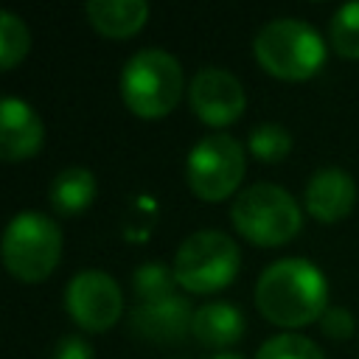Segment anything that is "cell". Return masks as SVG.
<instances>
[{"label":"cell","mask_w":359,"mask_h":359,"mask_svg":"<svg viewBox=\"0 0 359 359\" xmlns=\"http://www.w3.org/2000/svg\"><path fill=\"white\" fill-rule=\"evenodd\" d=\"M255 306L280 328H303L328 311V283L311 261L280 258L261 272Z\"/></svg>","instance_id":"6da1fadb"},{"label":"cell","mask_w":359,"mask_h":359,"mask_svg":"<svg viewBox=\"0 0 359 359\" xmlns=\"http://www.w3.org/2000/svg\"><path fill=\"white\" fill-rule=\"evenodd\" d=\"M185 90L182 65L160 48L137 50L121 73V95L132 115L157 121L174 112Z\"/></svg>","instance_id":"7a4b0ae2"},{"label":"cell","mask_w":359,"mask_h":359,"mask_svg":"<svg viewBox=\"0 0 359 359\" xmlns=\"http://www.w3.org/2000/svg\"><path fill=\"white\" fill-rule=\"evenodd\" d=\"M258 65L280 81H306L320 73L325 62L323 36L297 17L269 20L252 39Z\"/></svg>","instance_id":"3957f363"},{"label":"cell","mask_w":359,"mask_h":359,"mask_svg":"<svg viewBox=\"0 0 359 359\" xmlns=\"http://www.w3.org/2000/svg\"><path fill=\"white\" fill-rule=\"evenodd\" d=\"M230 219L238 236L255 247H280L303 227V213L294 196L269 182L244 188L230 208Z\"/></svg>","instance_id":"277c9868"},{"label":"cell","mask_w":359,"mask_h":359,"mask_svg":"<svg viewBox=\"0 0 359 359\" xmlns=\"http://www.w3.org/2000/svg\"><path fill=\"white\" fill-rule=\"evenodd\" d=\"M238 266H241L238 244L222 230L191 233L180 244L174 264H171L177 283L194 294L222 292L224 286H230L236 280Z\"/></svg>","instance_id":"5b68a950"},{"label":"cell","mask_w":359,"mask_h":359,"mask_svg":"<svg viewBox=\"0 0 359 359\" xmlns=\"http://www.w3.org/2000/svg\"><path fill=\"white\" fill-rule=\"evenodd\" d=\"M62 258V230L36 210L17 213L3 233V264L22 283L45 280Z\"/></svg>","instance_id":"8992f818"},{"label":"cell","mask_w":359,"mask_h":359,"mask_svg":"<svg viewBox=\"0 0 359 359\" xmlns=\"http://www.w3.org/2000/svg\"><path fill=\"white\" fill-rule=\"evenodd\" d=\"M247 171V157L244 146L224 135H205L188 154L185 160V180L188 188L202 199V202H222L227 199L244 180Z\"/></svg>","instance_id":"52a82bcc"},{"label":"cell","mask_w":359,"mask_h":359,"mask_svg":"<svg viewBox=\"0 0 359 359\" xmlns=\"http://www.w3.org/2000/svg\"><path fill=\"white\" fill-rule=\"evenodd\" d=\"M65 309L81 331L101 334L121 320L123 294L104 269H81L65 289Z\"/></svg>","instance_id":"ba28073f"},{"label":"cell","mask_w":359,"mask_h":359,"mask_svg":"<svg viewBox=\"0 0 359 359\" xmlns=\"http://www.w3.org/2000/svg\"><path fill=\"white\" fill-rule=\"evenodd\" d=\"M188 101L194 115L213 126H230L241 118L244 107H247V93L241 87V81L224 70V67H202L188 87Z\"/></svg>","instance_id":"9c48e42d"},{"label":"cell","mask_w":359,"mask_h":359,"mask_svg":"<svg viewBox=\"0 0 359 359\" xmlns=\"http://www.w3.org/2000/svg\"><path fill=\"white\" fill-rule=\"evenodd\" d=\"M194 311L196 309H191V303L180 294L157 303H140L129 314V331L146 342H180L194 325Z\"/></svg>","instance_id":"30bf717a"},{"label":"cell","mask_w":359,"mask_h":359,"mask_svg":"<svg viewBox=\"0 0 359 359\" xmlns=\"http://www.w3.org/2000/svg\"><path fill=\"white\" fill-rule=\"evenodd\" d=\"M45 143V123L22 98H3L0 104V154L6 163L34 157Z\"/></svg>","instance_id":"8fae6325"},{"label":"cell","mask_w":359,"mask_h":359,"mask_svg":"<svg viewBox=\"0 0 359 359\" xmlns=\"http://www.w3.org/2000/svg\"><path fill=\"white\" fill-rule=\"evenodd\" d=\"M306 210L323 224H334L353 210L356 182L342 168H320L309 177L306 185Z\"/></svg>","instance_id":"7c38bea8"},{"label":"cell","mask_w":359,"mask_h":359,"mask_svg":"<svg viewBox=\"0 0 359 359\" xmlns=\"http://www.w3.org/2000/svg\"><path fill=\"white\" fill-rule=\"evenodd\" d=\"M191 334L205 348H230L244 337V314L224 300L205 303L194 311Z\"/></svg>","instance_id":"4fadbf2b"},{"label":"cell","mask_w":359,"mask_h":359,"mask_svg":"<svg viewBox=\"0 0 359 359\" xmlns=\"http://www.w3.org/2000/svg\"><path fill=\"white\" fill-rule=\"evenodd\" d=\"M84 14L101 36L126 39L143 28L149 6L143 0H93L84 6Z\"/></svg>","instance_id":"5bb4252c"},{"label":"cell","mask_w":359,"mask_h":359,"mask_svg":"<svg viewBox=\"0 0 359 359\" xmlns=\"http://www.w3.org/2000/svg\"><path fill=\"white\" fill-rule=\"evenodd\" d=\"M95 199V174L81 168V165H70L62 168L48 188V202L59 216H76L81 210H87Z\"/></svg>","instance_id":"9a60e30c"},{"label":"cell","mask_w":359,"mask_h":359,"mask_svg":"<svg viewBox=\"0 0 359 359\" xmlns=\"http://www.w3.org/2000/svg\"><path fill=\"white\" fill-rule=\"evenodd\" d=\"M174 286H177L174 269L160 261L140 264L132 275V289L140 297V303H157V300L174 297Z\"/></svg>","instance_id":"2e32d148"},{"label":"cell","mask_w":359,"mask_h":359,"mask_svg":"<svg viewBox=\"0 0 359 359\" xmlns=\"http://www.w3.org/2000/svg\"><path fill=\"white\" fill-rule=\"evenodd\" d=\"M247 146L261 163H280L292 151V132L280 123H261L250 132Z\"/></svg>","instance_id":"e0dca14e"},{"label":"cell","mask_w":359,"mask_h":359,"mask_svg":"<svg viewBox=\"0 0 359 359\" xmlns=\"http://www.w3.org/2000/svg\"><path fill=\"white\" fill-rule=\"evenodd\" d=\"M28 48H31V34L25 22L17 14L3 11L0 14V67L3 70L17 67V62L25 59Z\"/></svg>","instance_id":"ac0fdd59"},{"label":"cell","mask_w":359,"mask_h":359,"mask_svg":"<svg viewBox=\"0 0 359 359\" xmlns=\"http://www.w3.org/2000/svg\"><path fill=\"white\" fill-rule=\"evenodd\" d=\"M328 36H331V48L342 59H359V3H348L337 8V14L331 17Z\"/></svg>","instance_id":"d6986e66"},{"label":"cell","mask_w":359,"mask_h":359,"mask_svg":"<svg viewBox=\"0 0 359 359\" xmlns=\"http://www.w3.org/2000/svg\"><path fill=\"white\" fill-rule=\"evenodd\" d=\"M255 359H325L320 345H314V339L300 337V334H275L269 337Z\"/></svg>","instance_id":"ffe728a7"},{"label":"cell","mask_w":359,"mask_h":359,"mask_svg":"<svg viewBox=\"0 0 359 359\" xmlns=\"http://www.w3.org/2000/svg\"><path fill=\"white\" fill-rule=\"evenodd\" d=\"M320 328L331 339H351L353 337V314L345 306H328V311L320 317Z\"/></svg>","instance_id":"44dd1931"},{"label":"cell","mask_w":359,"mask_h":359,"mask_svg":"<svg viewBox=\"0 0 359 359\" xmlns=\"http://www.w3.org/2000/svg\"><path fill=\"white\" fill-rule=\"evenodd\" d=\"M50 359H93V345L79 334H67L53 345Z\"/></svg>","instance_id":"7402d4cb"},{"label":"cell","mask_w":359,"mask_h":359,"mask_svg":"<svg viewBox=\"0 0 359 359\" xmlns=\"http://www.w3.org/2000/svg\"><path fill=\"white\" fill-rule=\"evenodd\" d=\"M210 359H244V356H238V353H216V356H210Z\"/></svg>","instance_id":"603a6c76"}]
</instances>
